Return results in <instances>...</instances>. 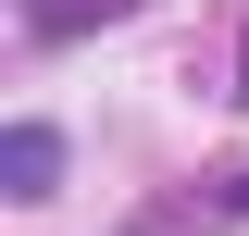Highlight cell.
<instances>
[{"label": "cell", "instance_id": "obj_1", "mask_svg": "<svg viewBox=\"0 0 249 236\" xmlns=\"http://www.w3.org/2000/svg\"><path fill=\"white\" fill-rule=\"evenodd\" d=\"M0 174H13V199H37V186L62 174V137L50 124H13V137H0Z\"/></svg>", "mask_w": 249, "mask_h": 236}, {"label": "cell", "instance_id": "obj_2", "mask_svg": "<svg viewBox=\"0 0 249 236\" xmlns=\"http://www.w3.org/2000/svg\"><path fill=\"white\" fill-rule=\"evenodd\" d=\"M137 0H25V37H75V25H112Z\"/></svg>", "mask_w": 249, "mask_h": 236}, {"label": "cell", "instance_id": "obj_3", "mask_svg": "<svg viewBox=\"0 0 249 236\" xmlns=\"http://www.w3.org/2000/svg\"><path fill=\"white\" fill-rule=\"evenodd\" d=\"M237 100H249V50H237Z\"/></svg>", "mask_w": 249, "mask_h": 236}]
</instances>
